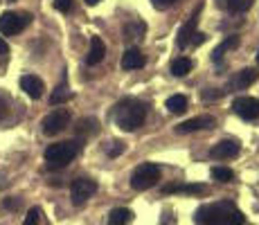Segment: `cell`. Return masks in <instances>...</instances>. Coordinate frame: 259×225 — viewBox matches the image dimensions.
Here are the masks:
<instances>
[{
	"label": "cell",
	"mask_w": 259,
	"mask_h": 225,
	"mask_svg": "<svg viewBox=\"0 0 259 225\" xmlns=\"http://www.w3.org/2000/svg\"><path fill=\"white\" fill-rule=\"evenodd\" d=\"M246 216L237 209V205L221 201L201 205L196 209V225H243Z\"/></svg>",
	"instance_id": "obj_1"
},
{
	"label": "cell",
	"mask_w": 259,
	"mask_h": 225,
	"mask_svg": "<svg viewBox=\"0 0 259 225\" xmlns=\"http://www.w3.org/2000/svg\"><path fill=\"white\" fill-rule=\"evenodd\" d=\"M147 119V104L140 99H124L115 106V124L122 131H136Z\"/></svg>",
	"instance_id": "obj_2"
},
{
	"label": "cell",
	"mask_w": 259,
	"mask_h": 225,
	"mask_svg": "<svg viewBox=\"0 0 259 225\" xmlns=\"http://www.w3.org/2000/svg\"><path fill=\"white\" fill-rule=\"evenodd\" d=\"M79 149H81V142L79 140H66V142H57L50 144L46 149V164L48 169H63L77 158Z\"/></svg>",
	"instance_id": "obj_3"
},
{
	"label": "cell",
	"mask_w": 259,
	"mask_h": 225,
	"mask_svg": "<svg viewBox=\"0 0 259 225\" xmlns=\"http://www.w3.org/2000/svg\"><path fill=\"white\" fill-rule=\"evenodd\" d=\"M160 180V167L153 162H142L136 171L131 173V187L136 192H147Z\"/></svg>",
	"instance_id": "obj_4"
},
{
	"label": "cell",
	"mask_w": 259,
	"mask_h": 225,
	"mask_svg": "<svg viewBox=\"0 0 259 225\" xmlns=\"http://www.w3.org/2000/svg\"><path fill=\"white\" fill-rule=\"evenodd\" d=\"M29 23H32V14L5 12L3 16H0V34H5V36H14V34L23 32Z\"/></svg>",
	"instance_id": "obj_5"
},
{
	"label": "cell",
	"mask_w": 259,
	"mask_h": 225,
	"mask_svg": "<svg viewBox=\"0 0 259 225\" xmlns=\"http://www.w3.org/2000/svg\"><path fill=\"white\" fill-rule=\"evenodd\" d=\"M70 124V111L68 108H54L52 113H48L43 117V133L46 135H59L63 128Z\"/></svg>",
	"instance_id": "obj_6"
},
{
	"label": "cell",
	"mask_w": 259,
	"mask_h": 225,
	"mask_svg": "<svg viewBox=\"0 0 259 225\" xmlns=\"http://www.w3.org/2000/svg\"><path fill=\"white\" fill-rule=\"evenodd\" d=\"M95 192H97V183H95V180H91V178H77V180H72L70 198H72V203L79 207V205L86 203Z\"/></svg>",
	"instance_id": "obj_7"
},
{
	"label": "cell",
	"mask_w": 259,
	"mask_h": 225,
	"mask_svg": "<svg viewBox=\"0 0 259 225\" xmlns=\"http://www.w3.org/2000/svg\"><path fill=\"white\" fill-rule=\"evenodd\" d=\"M232 108H235V113L241 119H246V122H252V119L259 117V99L248 97V95L237 97L235 102H232Z\"/></svg>",
	"instance_id": "obj_8"
},
{
	"label": "cell",
	"mask_w": 259,
	"mask_h": 225,
	"mask_svg": "<svg viewBox=\"0 0 259 225\" xmlns=\"http://www.w3.org/2000/svg\"><path fill=\"white\" fill-rule=\"evenodd\" d=\"M217 124V119L212 115H198V117H192L187 122L178 124L176 126V133L181 135H187V133H196V131H203V128H212Z\"/></svg>",
	"instance_id": "obj_9"
},
{
	"label": "cell",
	"mask_w": 259,
	"mask_h": 225,
	"mask_svg": "<svg viewBox=\"0 0 259 225\" xmlns=\"http://www.w3.org/2000/svg\"><path fill=\"white\" fill-rule=\"evenodd\" d=\"M239 151H241V149H239L237 140H221L219 144H214L212 147L210 156L214 160H230V158H237Z\"/></svg>",
	"instance_id": "obj_10"
},
{
	"label": "cell",
	"mask_w": 259,
	"mask_h": 225,
	"mask_svg": "<svg viewBox=\"0 0 259 225\" xmlns=\"http://www.w3.org/2000/svg\"><path fill=\"white\" fill-rule=\"evenodd\" d=\"M21 88L25 90V95L32 99H41L43 97V90H46V86H43V81L36 77V74H23L21 77Z\"/></svg>",
	"instance_id": "obj_11"
},
{
	"label": "cell",
	"mask_w": 259,
	"mask_h": 225,
	"mask_svg": "<svg viewBox=\"0 0 259 225\" xmlns=\"http://www.w3.org/2000/svg\"><path fill=\"white\" fill-rule=\"evenodd\" d=\"M196 27H198V9H196V14L181 27V32H178V48H187V45L194 43V36L198 34Z\"/></svg>",
	"instance_id": "obj_12"
},
{
	"label": "cell",
	"mask_w": 259,
	"mask_h": 225,
	"mask_svg": "<svg viewBox=\"0 0 259 225\" xmlns=\"http://www.w3.org/2000/svg\"><path fill=\"white\" fill-rule=\"evenodd\" d=\"M106 57V45L99 36H93L91 38V50H88V57H86V63L88 66H97L102 63V59Z\"/></svg>",
	"instance_id": "obj_13"
},
{
	"label": "cell",
	"mask_w": 259,
	"mask_h": 225,
	"mask_svg": "<svg viewBox=\"0 0 259 225\" xmlns=\"http://www.w3.org/2000/svg\"><path fill=\"white\" fill-rule=\"evenodd\" d=\"M257 77H259L257 70L243 68V70H239V72H237V77H235V81H232V86H235V90H246V88H250L252 83L257 81Z\"/></svg>",
	"instance_id": "obj_14"
},
{
	"label": "cell",
	"mask_w": 259,
	"mask_h": 225,
	"mask_svg": "<svg viewBox=\"0 0 259 225\" xmlns=\"http://www.w3.org/2000/svg\"><path fill=\"white\" fill-rule=\"evenodd\" d=\"M144 66V54L138 48H128L122 54V68L124 70H138Z\"/></svg>",
	"instance_id": "obj_15"
},
{
	"label": "cell",
	"mask_w": 259,
	"mask_h": 225,
	"mask_svg": "<svg viewBox=\"0 0 259 225\" xmlns=\"http://www.w3.org/2000/svg\"><path fill=\"white\" fill-rule=\"evenodd\" d=\"M169 70H171L174 77H185L187 72H192V59L187 57H176L171 61V66H169Z\"/></svg>",
	"instance_id": "obj_16"
},
{
	"label": "cell",
	"mask_w": 259,
	"mask_h": 225,
	"mask_svg": "<svg viewBox=\"0 0 259 225\" xmlns=\"http://www.w3.org/2000/svg\"><path fill=\"white\" fill-rule=\"evenodd\" d=\"M133 218V212L126 207H115L108 216V225H126Z\"/></svg>",
	"instance_id": "obj_17"
},
{
	"label": "cell",
	"mask_w": 259,
	"mask_h": 225,
	"mask_svg": "<svg viewBox=\"0 0 259 225\" xmlns=\"http://www.w3.org/2000/svg\"><path fill=\"white\" fill-rule=\"evenodd\" d=\"M70 97H72L70 88H68L66 81H63V83H59V86L54 88L52 95H50V104H52V106H57V104H66Z\"/></svg>",
	"instance_id": "obj_18"
},
{
	"label": "cell",
	"mask_w": 259,
	"mask_h": 225,
	"mask_svg": "<svg viewBox=\"0 0 259 225\" xmlns=\"http://www.w3.org/2000/svg\"><path fill=\"white\" fill-rule=\"evenodd\" d=\"M167 111L174 113V115H181L187 111V97L185 95H171L167 99Z\"/></svg>",
	"instance_id": "obj_19"
},
{
	"label": "cell",
	"mask_w": 259,
	"mask_h": 225,
	"mask_svg": "<svg viewBox=\"0 0 259 225\" xmlns=\"http://www.w3.org/2000/svg\"><path fill=\"white\" fill-rule=\"evenodd\" d=\"M205 185H169L165 187V194H203Z\"/></svg>",
	"instance_id": "obj_20"
},
{
	"label": "cell",
	"mask_w": 259,
	"mask_h": 225,
	"mask_svg": "<svg viewBox=\"0 0 259 225\" xmlns=\"http://www.w3.org/2000/svg\"><path fill=\"white\" fill-rule=\"evenodd\" d=\"M144 32H147V25H144L142 21H133L124 27V36L126 38H142Z\"/></svg>",
	"instance_id": "obj_21"
},
{
	"label": "cell",
	"mask_w": 259,
	"mask_h": 225,
	"mask_svg": "<svg viewBox=\"0 0 259 225\" xmlns=\"http://www.w3.org/2000/svg\"><path fill=\"white\" fill-rule=\"evenodd\" d=\"M239 45V36H230V38H226L221 45H217V50H214V54H212V59H214V63H219L223 59V52L226 50H232V48H237Z\"/></svg>",
	"instance_id": "obj_22"
},
{
	"label": "cell",
	"mask_w": 259,
	"mask_h": 225,
	"mask_svg": "<svg viewBox=\"0 0 259 225\" xmlns=\"http://www.w3.org/2000/svg\"><path fill=\"white\" fill-rule=\"evenodd\" d=\"M97 131V119L95 117H86L77 122V135H91Z\"/></svg>",
	"instance_id": "obj_23"
},
{
	"label": "cell",
	"mask_w": 259,
	"mask_h": 225,
	"mask_svg": "<svg viewBox=\"0 0 259 225\" xmlns=\"http://www.w3.org/2000/svg\"><path fill=\"white\" fill-rule=\"evenodd\" d=\"M252 3L255 0H226V7L230 9V12H235V14H243V12H248V9L252 7Z\"/></svg>",
	"instance_id": "obj_24"
},
{
	"label": "cell",
	"mask_w": 259,
	"mask_h": 225,
	"mask_svg": "<svg viewBox=\"0 0 259 225\" xmlns=\"http://www.w3.org/2000/svg\"><path fill=\"white\" fill-rule=\"evenodd\" d=\"M212 176H214V180H219V183H230V180L235 178V171L228 167H214Z\"/></svg>",
	"instance_id": "obj_25"
},
{
	"label": "cell",
	"mask_w": 259,
	"mask_h": 225,
	"mask_svg": "<svg viewBox=\"0 0 259 225\" xmlns=\"http://www.w3.org/2000/svg\"><path fill=\"white\" fill-rule=\"evenodd\" d=\"M38 218H41V209L38 207H32L27 212V216H25L23 225H38Z\"/></svg>",
	"instance_id": "obj_26"
},
{
	"label": "cell",
	"mask_w": 259,
	"mask_h": 225,
	"mask_svg": "<svg viewBox=\"0 0 259 225\" xmlns=\"http://www.w3.org/2000/svg\"><path fill=\"white\" fill-rule=\"evenodd\" d=\"M113 147H108V156L111 158H115V156H119V153L124 151V142H119V140H115V142H111Z\"/></svg>",
	"instance_id": "obj_27"
},
{
	"label": "cell",
	"mask_w": 259,
	"mask_h": 225,
	"mask_svg": "<svg viewBox=\"0 0 259 225\" xmlns=\"http://www.w3.org/2000/svg\"><path fill=\"white\" fill-rule=\"evenodd\" d=\"M70 7H72V0H54V9L57 12H70Z\"/></svg>",
	"instance_id": "obj_28"
},
{
	"label": "cell",
	"mask_w": 259,
	"mask_h": 225,
	"mask_svg": "<svg viewBox=\"0 0 259 225\" xmlns=\"http://www.w3.org/2000/svg\"><path fill=\"white\" fill-rule=\"evenodd\" d=\"M151 3H153V7L156 9H167V7H171L176 0H151Z\"/></svg>",
	"instance_id": "obj_29"
},
{
	"label": "cell",
	"mask_w": 259,
	"mask_h": 225,
	"mask_svg": "<svg viewBox=\"0 0 259 225\" xmlns=\"http://www.w3.org/2000/svg\"><path fill=\"white\" fill-rule=\"evenodd\" d=\"M9 52V45H7V41H5L3 36H0V54H7Z\"/></svg>",
	"instance_id": "obj_30"
},
{
	"label": "cell",
	"mask_w": 259,
	"mask_h": 225,
	"mask_svg": "<svg viewBox=\"0 0 259 225\" xmlns=\"http://www.w3.org/2000/svg\"><path fill=\"white\" fill-rule=\"evenodd\" d=\"M5 113H7V102H5V99L0 97V117H3Z\"/></svg>",
	"instance_id": "obj_31"
},
{
	"label": "cell",
	"mask_w": 259,
	"mask_h": 225,
	"mask_svg": "<svg viewBox=\"0 0 259 225\" xmlns=\"http://www.w3.org/2000/svg\"><path fill=\"white\" fill-rule=\"evenodd\" d=\"M97 3H99V0H86V5H91V7H95Z\"/></svg>",
	"instance_id": "obj_32"
},
{
	"label": "cell",
	"mask_w": 259,
	"mask_h": 225,
	"mask_svg": "<svg viewBox=\"0 0 259 225\" xmlns=\"http://www.w3.org/2000/svg\"><path fill=\"white\" fill-rule=\"evenodd\" d=\"M257 61H259V50H257Z\"/></svg>",
	"instance_id": "obj_33"
}]
</instances>
